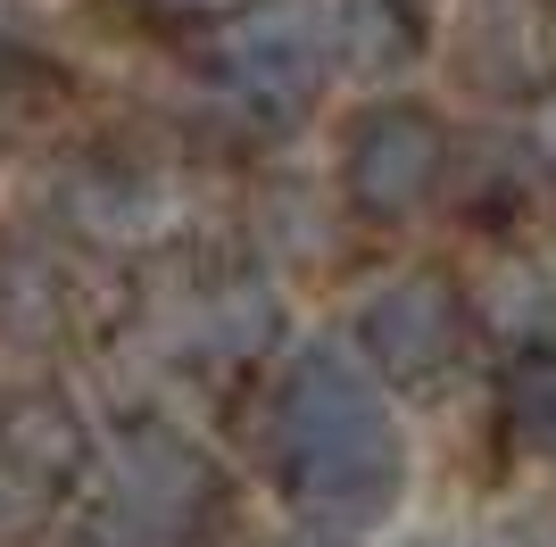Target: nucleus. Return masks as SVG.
Returning <instances> with one entry per match:
<instances>
[{
	"instance_id": "obj_1",
	"label": "nucleus",
	"mask_w": 556,
	"mask_h": 547,
	"mask_svg": "<svg viewBox=\"0 0 556 547\" xmlns=\"http://www.w3.org/2000/svg\"><path fill=\"white\" fill-rule=\"evenodd\" d=\"M250 448L282 498L325 531H374L407 498V440L366 373V357L341 341H300L275 357L250 415Z\"/></svg>"
},
{
	"instance_id": "obj_2",
	"label": "nucleus",
	"mask_w": 556,
	"mask_h": 547,
	"mask_svg": "<svg viewBox=\"0 0 556 547\" xmlns=\"http://www.w3.org/2000/svg\"><path fill=\"white\" fill-rule=\"evenodd\" d=\"M134 316V266L59 207L0 216V357H84Z\"/></svg>"
},
{
	"instance_id": "obj_3",
	"label": "nucleus",
	"mask_w": 556,
	"mask_h": 547,
	"mask_svg": "<svg viewBox=\"0 0 556 547\" xmlns=\"http://www.w3.org/2000/svg\"><path fill=\"white\" fill-rule=\"evenodd\" d=\"M275 282L257 274V257L208 250V241H175L166 257L134 266V316L125 332H150L166 373L184 382H241L257 357H275Z\"/></svg>"
},
{
	"instance_id": "obj_4",
	"label": "nucleus",
	"mask_w": 556,
	"mask_h": 547,
	"mask_svg": "<svg viewBox=\"0 0 556 547\" xmlns=\"http://www.w3.org/2000/svg\"><path fill=\"white\" fill-rule=\"evenodd\" d=\"M92 523L84 547H208L225 531V473L191 432L134 415L92 456Z\"/></svg>"
},
{
	"instance_id": "obj_5",
	"label": "nucleus",
	"mask_w": 556,
	"mask_h": 547,
	"mask_svg": "<svg viewBox=\"0 0 556 547\" xmlns=\"http://www.w3.org/2000/svg\"><path fill=\"white\" fill-rule=\"evenodd\" d=\"M457 182V133L432 100H366L341 133V207L357 225H416Z\"/></svg>"
},
{
	"instance_id": "obj_6",
	"label": "nucleus",
	"mask_w": 556,
	"mask_h": 547,
	"mask_svg": "<svg viewBox=\"0 0 556 547\" xmlns=\"http://www.w3.org/2000/svg\"><path fill=\"white\" fill-rule=\"evenodd\" d=\"M473 341H482V316H473V291H465L448 266L391 274V282L357 307V323H349V348L366 357L374 382H391V390L457 382V365L473 357Z\"/></svg>"
},
{
	"instance_id": "obj_7",
	"label": "nucleus",
	"mask_w": 556,
	"mask_h": 547,
	"mask_svg": "<svg viewBox=\"0 0 556 547\" xmlns=\"http://www.w3.org/2000/svg\"><path fill=\"white\" fill-rule=\"evenodd\" d=\"M208 84L225 91L241 116L257 125H307V116L325 109V84H332V34L316 17H282L257 0L250 17L216 25V50L200 59Z\"/></svg>"
},
{
	"instance_id": "obj_8",
	"label": "nucleus",
	"mask_w": 556,
	"mask_h": 547,
	"mask_svg": "<svg viewBox=\"0 0 556 547\" xmlns=\"http://www.w3.org/2000/svg\"><path fill=\"white\" fill-rule=\"evenodd\" d=\"M92 423L59 398V390H17L0 407V523L42 531L59 506L84 498L92 481Z\"/></svg>"
},
{
	"instance_id": "obj_9",
	"label": "nucleus",
	"mask_w": 556,
	"mask_h": 547,
	"mask_svg": "<svg viewBox=\"0 0 556 547\" xmlns=\"http://www.w3.org/2000/svg\"><path fill=\"white\" fill-rule=\"evenodd\" d=\"M448 67L465 91L532 109L556 91V0H473L448 42Z\"/></svg>"
},
{
	"instance_id": "obj_10",
	"label": "nucleus",
	"mask_w": 556,
	"mask_h": 547,
	"mask_svg": "<svg viewBox=\"0 0 556 547\" xmlns=\"http://www.w3.org/2000/svg\"><path fill=\"white\" fill-rule=\"evenodd\" d=\"M325 34H332V67H349V75H399V67H416L424 42H432L416 0H349Z\"/></svg>"
},
{
	"instance_id": "obj_11",
	"label": "nucleus",
	"mask_w": 556,
	"mask_h": 547,
	"mask_svg": "<svg viewBox=\"0 0 556 547\" xmlns=\"http://www.w3.org/2000/svg\"><path fill=\"white\" fill-rule=\"evenodd\" d=\"M498 415H507L515 448H532V456L556 465V316L507 357V373H498Z\"/></svg>"
},
{
	"instance_id": "obj_12",
	"label": "nucleus",
	"mask_w": 556,
	"mask_h": 547,
	"mask_svg": "<svg viewBox=\"0 0 556 547\" xmlns=\"http://www.w3.org/2000/svg\"><path fill=\"white\" fill-rule=\"evenodd\" d=\"M59 100H67V84H59L50 59H34L25 42H0V141H17L42 116H59Z\"/></svg>"
},
{
	"instance_id": "obj_13",
	"label": "nucleus",
	"mask_w": 556,
	"mask_h": 547,
	"mask_svg": "<svg viewBox=\"0 0 556 547\" xmlns=\"http://www.w3.org/2000/svg\"><path fill=\"white\" fill-rule=\"evenodd\" d=\"M109 9H125L134 25H159V34H216V25L250 17L257 0H109Z\"/></svg>"
},
{
	"instance_id": "obj_14",
	"label": "nucleus",
	"mask_w": 556,
	"mask_h": 547,
	"mask_svg": "<svg viewBox=\"0 0 556 547\" xmlns=\"http://www.w3.org/2000/svg\"><path fill=\"white\" fill-rule=\"evenodd\" d=\"M548 547H556V523H548Z\"/></svg>"
}]
</instances>
